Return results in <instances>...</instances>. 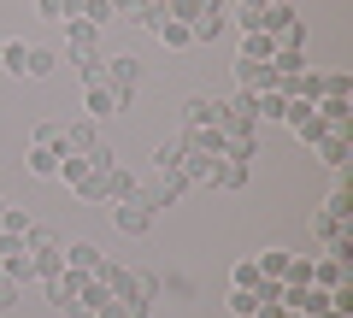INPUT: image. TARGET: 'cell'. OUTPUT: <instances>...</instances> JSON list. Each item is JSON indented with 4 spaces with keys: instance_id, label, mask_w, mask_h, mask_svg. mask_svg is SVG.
I'll return each mask as SVG.
<instances>
[{
    "instance_id": "5b68a950",
    "label": "cell",
    "mask_w": 353,
    "mask_h": 318,
    "mask_svg": "<svg viewBox=\"0 0 353 318\" xmlns=\"http://www.w3.org/2000/svg\"><path fill=\"white\" fill-rule=\"evenodd\" d=\"M83 112L94 118V124H101V118H112V112H118V95L106 89V83H88V95H83Z\"/></svg>"
},
{
    "instance_id": "3957f363",
    "label": "cell",
    "mask_w": 353,
    "mask_h": 318,
    "mask_svg": "<svg viewBox=\"0 0 353 318\" xmlns=\"http://www.w3.org/2000/svg\"><path fill=\"white\" fill-rule=\"evenodd\" d=\"M283 118H289V130H294L301 141H324V136H330V124L318 118L312 101H289V112H283Z\"/></svg>"
},
{
    "instance_id": "484cf974",
    "label": "cell",
    "mask_w": 353,
    "mask_h": 318,
    "mask_svg": "<svg viewBox=\"0 0 353 318\" xmlns=\"http://www.w3.org/2000/svg\"><path fill=\"white\" fill-rule=\"evenodd\" d=\"M324 212H330V218H341V224H347V212H353L347 189H336V195H330V201H324Z\"/></svg>"
},
{
    "instance_id": "5bb4252c",
    "label": "cell",
    "mask_w": 353,
    "mask_h": 318,
    "mask_svg": "<svg viewBox=\"0 0 353 318\" xmlns=\"http://www.w3.org/2000/svg\"><path fill=\"white\" fill-rule=\"evenodd\" d=\"M253 266H259V277H277V283H283V266H289V248H265V254L253 259Z\"/></svg>"
},
{
    "instance_id": "30bf717a",
    "label": "cell",
    "mask_w": 353,
    "mask_h": 318,
    "mask_svg": "<svg viewBox=\"0 0 353 318\" xmlns=\"http://www.w3.org/2000/svg\"><path fill=\"white\" fill-rule=\"evenodd\" d=\"M65 36H71V53H94V36H101V30L83 24V18H65Z\"/></svg>"
},
{
    "instance_id": "7402d4cb",
    "label": "cell",
    "mask_w": 353,
    "mask_h": 318,
    "mask_svg": "<svg viewBox=\"0 0 353 318\" xmlns=\"http://www.w3.org/2000/svg\"><path fill=\"white\" fill-rule=\"evenodd\" d=\"M0 230H6V236H30L36 224H30V212H24V206H6V218H0Z\"/></svg>"
},
{
    "instance_id": "7c38bea8",
    "label": "cell",
    "mask_w": 353,
    "mask_h": 318,
    "mask_svg": "<svg viewBox=\"0 0 353 318\" xmlns=\"http://www.w3.org/2000/svg\"><path fill=\"white\" fill-rule=\"evenodd\" d=\"M277 53V36H265V30H248V41H241V59H271Z\"/></svg>"
},
{
    "instance_id": "2e32d148",
    "label": "cell",
    "mask_w": 353,
    "mask_h": 318,
    "mask_svg": "<svg viewBox=\"0 0 353 318\" xmlns=\"http://www.w3.org/2000/svg\"><path fill=\"white\" fill-rule=\"evenodd\" d=\"M283 283H289V289H306V283H312V259L289 254V266H283Z\"/></svg>"
},
{
    "instance_id": "ba28073f",
    "label": "cell",
    "mask_w": 353,
    "mask_h": 318,
    "mask_svg": "<svg viewBox=\"0 0 353 318\" xmlns=\"http://www.w3.org/2000/svg\"><path fill=\"white\" fill-rule=\"evenodd\" d=\"M153 30H159V41H165V48H194V30L183 24V18H159Z\"/></svg>"
},
{
    "instance_id": "603a6c76",
    "label": "cell",
    "mask_w": 353,
    "mask_h": 318,
    "mask_svg": "<svg viewBox=\"0 0 353 318\" xmlns=\"http://www.w3.org/2000/svg\"><path fill=\"white\" fill-rule=\"evenodd\" d=\"M253 312H259L253 289H230V318H253Z\"/></svg>"
},
{
    "instance_id": "4316f807",
    "label": "cell",
    "mask_w": 353,
    "mask_h": 318,
    "mask_svg": "<svg viewBox=\"0 0 353 318\" xmlns=\"http://www.w3.org/2000/svg\"><path fill=\"white\" fill-rule=\"evenodd\" d=\"M94 318H136V306H130V301H106Z\"/></svg>"
},
{
    "instance_id": "83f0119b",
    "label": "cell",
    "mask_w": 353,
    "mask_h": 318,
    "mask_svg": "<svg viewBox=\"0 0 353 318\" xmlns=\"http://www.w3.org/2000/svg\"><path fill=\"white\" fill-rule=\"evenodd\" d=\"M24 242H30V236H6V230H0V259H12V254H24Z\"/></svg>"
},
{
    "instance_id": "ffe728a7",
    "label": "cell",
    "mask_w": 353,
    "mask_h": 318,
    "mask_svg": "<svg viewBox=\"0 0 353 318\" xmlns=\"http://www.w3.org/2000/svg\"><path fill=\"white\" fill-rule=\"evenodd\" d=\"M318 148H324V166H336V171L347 166V141H341V130H330V136L318 141Z\"/></svg>"
},
{
    "instance_id": "277c9868",
    "label": "cell",
    "mask_w": 353,
    "mask_h": 318,
    "mask_svg": "<svg viewBox=\"0 0 353 318\" xmlns=\"http://www.w3.org/2000/svg\"><path fill=\"white\" fill-rule=\"evenodd\" d=\"M183 124H189V130H212V124H224V101H201V95H194V101L183 106Z\"/></svg>"
},
{
    "instance_id": "e0dca14e",
    "label": "cell",
    "mask_w": 353,
    "mask_h": 318,
    "mask_svg": "<svg viewBox=\"0 0 353 318\" xmlns=\"http://www.w3.org/2000/svg\"><path fill=\"white\" fill-rule=\"evenodd\" d=\"M212 183H224V189H241V183H248V159H230V166H212Z\"/></svg>"
},
{
    "instance_id": "f1b7e54d",
    "label": "cell",
    "mask_w": 353,
    "mask_h": 318,
    "mask_svg": "<svg viewBox=\"0 0 353 318\" xmlns=\"http://www.w3.org/2000/svg\"><path fill=\"white\" fill-rule=\"evenodd\" d=\"M6 306H18V283L0 271V312H6Z\"/></svg>"
},
{
    "instance_id": "8992f818",
    "label": "cell",
    "mask_w": 353,
    "mask_h": 318,
    "mask_svg": "<svg viewBox=\"0 0 353 318\" xmlns=\"http://www.w3.org/2000/svg\"><path fill=\"white\" fill-rule=\"evenodd\" d=\"M101 148V130H94V118H83V124H65V153H94Z\"/></svg>"
},
{
    "instance_id": "ac0fdd59",
    "label": "cell",
    "mask_w": 353,
    "mask_h": 318,
    "mask_svg": "<svg viewBox=\"0 0 353 318\" xmlns=\"http://www.w3.org/2000/svg\"><path fill=\"white\" fill-rule=\"evenodd\" d=\"M36 148H53V153H65V124L41 118V124H36Z\"/></svg>"
},
{
    "instance_id": "6da1fadb",
    "label": "cell",
    "mask_w": 353,
    "mask_h": 318,
    "mask_svg": "<svg viewBox=\"0 0 353 318\" xmlns=\"http://www.w3.org/2000/svg\"><path fill=\"white\" fill-rule=\"evenodd\" d=\"M153 206L148 195H130V201H112V230H124V236H148L153 230Z\"/></svg>"
},
{
    "instance_id": "4dcf8cb0",
    "label": "cell",
    "mask_w": 353,
    "mask_h": 318,
    "mask_svg": "<svg viewBox=\"0 0 353 318\" xmlns=\"http://www.w3.org/2000/svg\"><path fill=\"white\" fill-rule=\"evenodd\" d=\"M136 6H141V0H112V12H124V18L136 12Z\"/></svg>"
},
{
    "instance_id": "44dd1931",
    "label": "cell",
    "mask_w": 353,
    "mask_h": 318,
    "mask_svg": "<svg viewBox=\"0 0 353 318\" xmlns=\"http://www.w3.org/2000/svg\"><path fill=\"white\" fill-rule=\"evenodd\" d=\"M24 41H6V48H0V71H12V77H24Z\"/></svg>"
},
{
    "instance_id": "d6986e66",
    "label": "cell",
    "mask_w": 353,
    "mask_h": 318,
    "mask_svg": "<svg viewBox=\"0 0 353 318\" xmlns=\"http://www.w3.org/2000/svg\"><path fill=\"white\" fill-rule=\"evenodd\" d=\"M112 0H83V24H94V30H106V24H112Z\"/></svg>"
},
{
    "instance_id": "9a60e30c",
    "label": "cell",
    "mask_w": 353,
    "mask_h": 318,
    "mask_svg": "<svg viewBox=\"0 0 353 318\" xmlns=\"http://www.w3.org/2000/svg\"><path fill=\"white\" fill-rule=\"evenodd\" d=\"M183 153H189V148H183V136H176V141H159L153 159H159V171H183Z\"/></svg>"
},
{
    "instance_id": "e575fe53",
    "label": "cell",
    "mask_w": 353,
    "mask_h": 318,
    "mask_svg": "<svg viewBox=\"0 0 353 318\" xmlns=\"http://www.w3.org/2000/svg\"><path fill=\"white\" fill-rule=\"evenodd\" d=\"M0 48H6V41H0Z\"/></svg>"
},
{
    "instance_id": "836d02e7",
    "label": "cell",
    "mask_w": 353,
    "mask_h": 318,
    "mask_svg": "<svg viewBox=\"0 0 353 318\" xmlns=\"http://www.w3.org/2000/svg\"><path fill=\"white\" fill-rule=\"evenodd\" d=\"M0 218H6V201H0Z\"/></svg>"
},
{
    "instance_id": "8fae6325",
    "label": "cell",
    "mask_w": 353,
    "mask_h": 318,
    "mask_svg": "<svg viewBox=\"0 0 353 318\" xmlns=\"http://www.w3.org/2000/svg\"><path fill=\"white\" fill-rule=\"evenodd\" d=\"M65 266H71V271H94V266H101V248H94V242H71V248H65Z\"/></svg>"
},
{
    "instance_id": "d6a6232c",
    "label": "cell",
    "mask_w": 353,
    "mask_h": 318,
    "mask_svg": "<svg viewBox=\"0 0 353 318\" xmlns=\"http://www.w3.org/2000/svg\"><path fill=\"white\" fill-rule=\"evenodd\" d=\"M318 318H347V312H336V306H324V312H318Z\"/></svg>"
},
{
    "instance_id": "7a4b0ae2",
    "label": "cell",
    "mask_w": 353,
    "mask_h": 318,
    "mask_svg": "<svg viewBox=\"0 0 353 318\" xmlns=\"http://www.w3.org/2000/svg\"><path fill=\"white\" fill-rule=\"evenodd\" d=\"M101 83L118 95V112H124L130 101H136V83H141V65L130 59V53H118V59H106V71H101Z\"/></svg>"
},
{
    "instance_id": "1f68e13d",
    "label": "cell",
    "mask_w": 353,
    "mask_h": 318,
    "mask_svg": "<svg viewBox=\"0 0 353 318\" xmlns=\"http://www.w3.org/2000/svg\"><path fill=\"white\" fill-rule=\"evenodd\" d=\"M65 18H83V0H65Z\"/></svg>"
},
{
    "instance_id": "52a82bcc",
    "label": "cell",
    "mask_w": 353,
    "mask_h": 318,
    "mask_svg": "<svg viewBox=\"0 0 353 318\" xmlns=\"http://www.w3.org/2000/svg\"><path fill=\"white\" fill-rule=\"evenodd\" d=\"M53 71H59V53H53V48H30L24 53V77L41 83V77H53Z\"/></svg>"
},
{
    "instance_id": "4fadbf2b",
    "label": "cell",
    "mask_w": 353,
    "mask_h": 318,
    "mask_svg": "<svg viewBox=\"0 0 353 318\" xmlns=\"http://www.w3.org/2000/svg\"><path fill=\"white\" fill-rule=\"evenodd\" d=\"M59 159H65V153H53V148H30L24 166L36 171V177H59Z\"/></svg>"
},
{
    "instance_id": "d4e9b609",
    "label": "cell",
    "mask_w": 353,
    "mask_h": 318,
    "mask_svg": "<svg viewBox=\"0 0 353 318\" xmlns=\"http://www.w3.org/2000/svg\"><path fill=\"white\" fill-rule=\"evenodd\" d=\"M230 283H236V289H253V283H259V266H253V259H236V271H230Z\"/></svg>"
},
{
    "instance_id": "9c48e42d",
    "label": "cell",
    "mask_w": 353,
    "mask_h": 318,
    "mask_svg": "<svg viewBox=\"0 0 353 318\" xmlns=\"http://www.w3.org/2000/svg\"><path fill=\"white\" fill-rule=\"evenodd\" d=\"M312 283H318V289H341V283H347V259H318Z\"/></svg>"
},
{
    "instance_id": "cb8c5ba5",
    "label": "cell",
    "mask_w": 353,
    "mask_h": 318,
    "mask_svg": "<svg viewBox=\"0 0 353 318\" xmlns=\"http://www.w3.org/2000/svg\"><path fill=\"white\" fill-rule=\"evenodd\" d=\"M312 230L324 236V242H336V236H347V224H341V218H330V212H318V218H312Z\"/></svg>"
},
{
    "instance_id": "f546056e",
    "label": "cell",
    "mask_w": 353,
    "mask_h": 318,
    "mask_svg": "<svg viewBox=\"0 0 353 318\" xmlns=\"http://www.w3.org/2000/svg\"><path fill=\"white\" fill-rule=\"evenodd\" d=\"M36 12L41 18H65V0H36Z\"/></svg>"
}]
</instances>
